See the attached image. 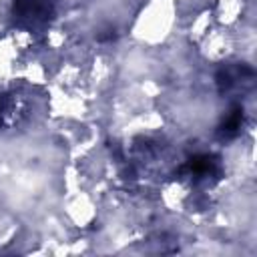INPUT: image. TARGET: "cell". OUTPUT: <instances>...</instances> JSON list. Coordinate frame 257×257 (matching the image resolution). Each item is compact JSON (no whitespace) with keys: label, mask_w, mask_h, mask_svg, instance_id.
Here are the masks:
<instances>
[{"label":"cell","mask_w":257,"mask_h":257,"mask_svg":"<svg viewBox=\"0 0 257 257\" xmlns=\"http://www.w3.org/2000/svg\"><path fill=\"white\" fill-rule=\"evenodd\" d=\"M54 14V0H14V22L26 30L44 28Z\"/></svg>","instance_id":"obj_1"},{"label":"cell","mask_w":257,"mask_h":257,"mask_svg":"<svg viewBox=\"0 0 257 257\" xmlns=\"http://www.w3.org/2000/svg\"><path fill=\"white\" fill-rule=\"evenodd\" d=\"M183 173L195 183H209L221 177V163L213 155H195L183 167Z\"/></svg>","instance_id":"obj_2"},{"label":"cell","mask_w":257,"mask_h":257,"mask_svg":"<svg viewBox=\"0 0 257 257\" xmlns=\"http://www.w3.org/2000/svg\"><path fill=\"white\" fill-rule=\"evenodd\" d=\"M253 78V70L245 64L241 66H223L217 72V84L221 88V92H229L237 86H241L243 82H249Z\"/></svg>","instance_id":"obj_3"},{"label":"cell","mask_w":257,"mask_h":257,"mask_svg":"<svg viewBox=\"0 0 257 257\" xmlns=\"http://www.w3.org/2000/svg\"><path fill=\"white\" fill-rule=\"evenodd\" d=\"M243 126V108L239 104H235L223 118L221 126H219V137L221 139H235L241 133Z\"/></svg>","instance_id":"obj_4"},{"label":"cell","mask_w":257,"mask_h":257,"mask_svg":"<svg viewBox=\"0 0 257 257\" xmlns=\"http://www.w3.org/2000/svg\"><path fill=\"white\" fill-rule=\"evenodd\" d=\"M8 110H10V100H8V96H6V94H0V124L4 122V118H6Z\"/></svg>","instance_id":"obj_5"}]
</instances>
